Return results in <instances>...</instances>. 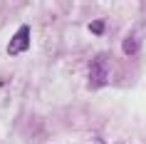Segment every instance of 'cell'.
I'll list each match as a JSON object with an SVG mask.
<instances>
[{"label":"cell","instance_id":"obj_1","mask_svg":"<svg viewBox=\"0 0 146 144\" xmlns=\"http://www.w3.org/2000/svg\"><path fill=\"white\" fill-rule=\"evenodd\" d=\"M109 80V70H107V60L104 57H94L89 62V87L92 90H99L104 87Z\"/></svg>","mask_w":146,"mask_h":144},{"label":"cell","instance_id":"obj_2","mask_svg":"<svg viewBox=\"0 0 146 144\" xmlns=\"http://www.w3.org/2000/svg\"><path fill=\"white\" fill-rule=\"evenodd\" d=\"M27 47H30V27L20 25L17 32L13 35V40H10V45H8V55H23Z\"/></svg>","mask_w":146,"mask_h":144},{"label":"cell","instance_id":"obj_3","mask_svg":"<svg viewBox=\"0 0 146 144\" xmlns=\"http://www.w3.org/2000/svg\"><path fill=\"white\" fill-rule=\"evenodd\" d=\"M139 45H141V42H139V38L136 35H129V38H124V42H121V50H124V55H136L139 52Z\"/></svg>","mask_w":146,"mask_h":144},{"label":"cell","instance_id":"obj_4","mask_svg":"<svg viewBox=\"0 0 146 144\" xmlns=\"http://www.w3.org/2000/svg\"><path fill=\"white\" fill-rule=\"evenodd\" d=\"M89 30H92L94 35H102V32H104V20H92V23H89Z\"/></svg>","mask_w":146,"mask_h":144}]
</instances>
